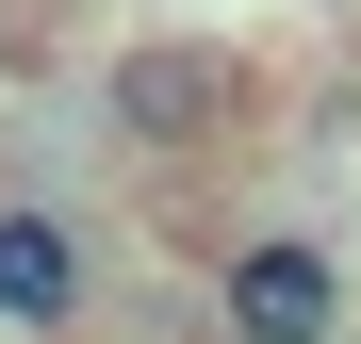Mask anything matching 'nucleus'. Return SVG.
<instances>
[{
	"label": "nucleus",
	"mask_w": 361,
	"mask_h": 344,
	"mask_svg": "<svg viewBox=\"0 0 361 344\" xmlns=\"http://www.w3.org/2000/svg\"><path fill=\"white\" fill-rule=\"evenodd\" d=\"M214 328L230 344H345V246L329 229H247L214 262Z\"/></svg>",
	"instance_id": "nucleus-1"
},
{
	"label": "nucleus",
	"mask_w": 361,
	"mask_h": 344,
	"mask_svg": "<svg viewBox=\"0 0 361 344\" xmlns=\"http://www.w3.org/2000/svg\"><path fill=\"white\" fill-rule=\"evenodd\" d=\"M230 98H247V82H230V49H214V33H148L132 66L99 82V115H115L132 148H197V132H214Z\"/></svg>",
	"instance_id": "nucleus-2"
},
{
	"label": "nucleus",
	"mask_w": 361,
	"mask_h": 344,
	"mask_svg": "<svg viewBox=\"0 0 361 344\" xmlns=\"http://www.w3.org/2000/svg\"><path fill=\"white\" fill-rule=\"evenodd\" d=\"M82 295H99V246L49 197H0V328H82Z\"/></svg>",
	"instance_id": "nucleus-3"
}]
</instances>
